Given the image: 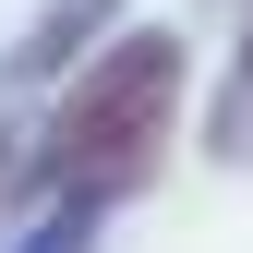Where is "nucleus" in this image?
Listing matches in <instances>:
<instances>
[{"mask_svg":"<svg viewBox=\"0 0 253 253\" xmlns=\"http://www.w3.org/2000/svg\"><path fill=\"white\" fill-rule=\"evenodd\" d=\"M181 73H193V60H181L169 24H133V37L84 48L73 73H60L48 133H37V181H48V205H84V217L133 205L145 181H157V157H169Z\"/></svg>","mask_w":253,"mask_h":253,"instance_id":"f257e3e1","label":"nucleus"},{"mask_svg":"<svg viewBox=\"0 0 253 253\" xmlns=\"http://www.w3.org/2000/svg\"><path fill=\"white\" fill-rule=\"evenodd\" d=\"M109 12H121V0H48V12H37V24L12 37V60H0V84H60V73H73L84 48L109 37Z\"/></svg>","mask_w":253,"mask_h":253,"instance_id":"f03ea898","label":"nucleus"},{"mask_svg":"<svg viewBox=\"0 0 253 253\" xmlns=\"http://www.w3.org/2000/svg\"><path fill=\"white\" fill-rule=\"evenodd\" d=\"M84 241H97V217H84V205H48L37 229L12 241V253H84Z\"/></svg>","mask_w":253,"mask_h":253,"instance_id":"7ed1b4c3","label":"nucleus"},{"mask_svg":"<svg viewBox=\"0 0 253 253\" xmlns=\"http://www.w3.org/2000/svg\"><path fill=\"white\" fill-rule=\"evenodd\" d=\"M217 145H253V24H241V60H229V121H217Z\"/></svg>","mask_w":253,"mask_h":253,"instance_id":"20e7f679","label":"nucleus"}]
</instances>
